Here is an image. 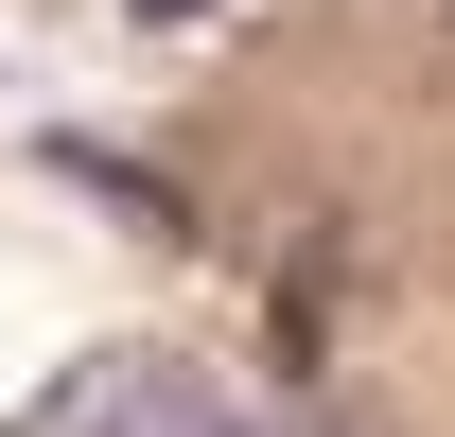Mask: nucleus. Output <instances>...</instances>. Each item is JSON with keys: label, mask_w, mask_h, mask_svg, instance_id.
Instances as JSON below:
<instances>
[{"label": "nucleus", "mask_w": 455, "mask_h": 437, "mask_svg": "<svg viewBox=\"0 0 455 437\" xmlns=\"http://www.w3.org/2000/svg\"><path fill=\"white\" fill-rule=\"evenodd\" d=\"M53 437H228V402L193 368H88V385H53Z\"/></svg>", "instance_id": "f257e3e1"}]
</instances>
